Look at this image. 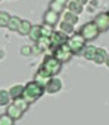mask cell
I'll use <instances>...</instances> for the list:
<instances>
[{
  "instance_id": "obj_15",
  "label": "cell",
  "mask_w": 109,
  "mask_h": 125,
  "mask_svg": "<svg viewBox=\"0 0 109 125\" xmlns=\"http://www.w3.org/2000/svg\"><path fill=\"white\" fill-rule=\"evenodd\" d=\"M20 24H21V19H19L17 16H11L7 28L9 30H12V32H17L19 28H20Z\"/></svg>"
},
{
  "instance_id": "obj_25",
  "label": "cell",
  "mask_w": 109,
  "mask_h": 125,
  "mask_svg": "<svg viewBox=\"0 0 109 125\" xmlns=\"http://www.w3.org/2000/svg\"><path fill=\"white\" fill-rule=\"evenodd\" d=\"M9 17H11V16L7 12H4V11L0 12V26H1V28H7V26H8Z\"/></svg>"
},
{
  "instance_id": "obj_12",
  "label": "cell",
  "mask_w": 109,
  "mask_h": 125,
  "mask_svg": "<svg viewBox=\"0 0 109 125\" xmlns=\"http://www.w3.org/2000/svg\"><path fill=\"white\" fill-rule=\"evenodd\" d=\"M107 54L108 52L103 48H96V53H95V57H93V62L96 65H103L105 62V58H107Z\"/></svg>"
},
{
  "instance_id": "obj_16",
  "label": "cell",
  "mask_w": 109,
  "mask_h": 125,
  "mask_svg": "<svg viewBox=\"0 0 109 125\" xmlns=\"http://www.w3.org/2000/svg\"><path fill=\"white\" fill-rule=\"evenodd\" d=\"M36 46L41 50V52L47 50V49L50 48V37H43V36H41L40 38H38V41L36 42Z\"/></svg>"
},
{
  "instance_id": "obj_2",
  "label": "cell",
  "mask_w": 109,
  "mask_h": 125,
  "mask_svg": "<svg viewBox=\"0 0 109 125\" xmlns=\"http://www.w3.org/2000/svg\"><path fill=\"white\" fill-rule=\"evenodd\" d=\"M41 67H42L50 76H55L60 71V69H62V63H60L54 55H46L45 58H43V62H42V66Z\"/></svg>"
},
{
  "instance_id": "obj_34",
  "label": "cell",
  "mask_w": 109,
  "mask_h": 125,
  "mask_svg": "<svg viewBox=\"0 0 109 125\" xmlns=\"http://www.w3.org/2000/svg\"><path fill=\"white\" fill-rule=\"evenodd\" d=\"M107 15H108V16H109V11H108V12H107Z\"/></svg>"
},
{
  "instance_id": "obj_3",
  "label": "cell",
  "mask_w": 109,
  "mask_h": 125,
  "mask_svg": "<svg viewBox=\"0 0 109 125\" xmlns=\"http://www.w3.org/2000/svg\"><path fill=\"white\" fill-rule=\"evenodd\" d=\"M86 42L87 41L79 34V33H74V34H71V37H69L66 45L69 46V49L71 50L72 54H81L84 46H86Z\"/></svg>"
},
{
  "instance_id": "obj_4",
  "label": "cell",
  "mask_w": 109,
  "mask_h": 125,
  "mask_svg": "<svg viewBox=\"0 0 109 125\" xmlns=\"http://www.w3.org/2000/svg\"><path fill=\"white\" fill-rule=\"evenodd\" d=\"M79 34L83 37L86 41H93V40H96L97 37H99L100 32H99L97 26L95 25V22H93V21H89V22L84 24V25L80 28Z\"/></svg>"
},
{
  "instance_id": "obj_5",
  "label": "cell",
  "mask_w": 109,
  "mask_h": 125,
  "mask_svg": "<svg viewBox=\"0 0 109 125\" xmlns=\"http://www.w3.org/2000/svg\"><path fill=\"white\" fill-rule=\"evenodd\" d=\"M53 55L55 57L60 63H66L71 59L72 53H71V50L69 49V46H67L66 43H63V45L58 46L57 49L53 50Z\"/></svg>"
},
{
  "instance_id": "obj_30",
  "label": "cell",
  "mask_w": 109,
  "mask_h": 125,
  "mask_svg": "<svg viewBox=\"0 0 109 125\" xmlns=\"http://www.w3.org/2000/svg\"><path fill=\"white\" fill-rule=\"evenodd\" d=\"M75 1H78L79 3V4H81V5H86V4H88V3H89V0H75Z\"/></svg>"
},
{
  "instance_id": "obj_1",
  "label": "cell",
  "mask_w": 109,
  "mask_h": 125,
  "mask_svg": "<svg viewBox=\"0 0 109 125\" xmlns=\"http://www.w3.org/2000/svg\"><path fill=\"white\" fill-rule=\"evenodd\" d=\"M43 92H45V88L33 80V82H29V83H26L25 86H24L21 97L26 101V103L33 104L36 100H38L40 97L43 95Z\"/></svg>"
},
{
  "instance_id": "obj_19",
  "label": "cell",
  "mask_w": 109,
  "mask_h": 125,
  "mask_svg": "<svg viewBox=\"0 0 109 125\" xmlns=\"http://www.w3.org/2000/svg\"><path fill=\"white\" fill-rule=\"evenodd\" d=\"M22 90H24V86L21 84H16V86H12L11 88H9L8 94L9 96H11V99H16V97H20L22 94Z\"/></svg>"
},
{
  "instance_id": "obj_33",
  "label": "cell",
  "mask_w": 109,
  "mask_h": 125,
  "mask_svg": "<svg viewBox=\"0 0 109 125\" xmlns=\"http://www.w3.org/2000/svg\"><path fill=\"white\" fill-rule=\"evenodd\" d=\"M1 57H4V53H3V50H0V58Z\"/></svg>"
},
{
  "instance_id": "obj_24",
  "label": "cell",
  "mask_w": 109,
  "mask_h": 125,
  "mask_svg": "<svg viewBox=\"0 0 109 125\" xmlns=\"http://www.w3.org/2000/svg\"><path fill=\"white\" fill-rule=\"evenodd\" d=\"M40 29H41V36H43V37H51L53 32H54L53 26H50V25H47V24L41 25Z\"/></svg>"
},
{
  "instance_id": "obj_11",
  "label": "cell",
  "mask_w": 109,
  "mask_h": 125,
  "mask_svg": "<svg viewBox=\"0 0 109 125\" xmlns=\"http://www.w3.org/2000/svg\"><path fill=\"white\" fill-rule=\"evenodd\" d=\"M5 113L8 115L9 117H12L13 120H19V119H21V116H22L24 112H21V111H20L19 108L15 105V104H8Z\"/></svg>"
},
{
  "instance_id": "obj_27",
  "label": "cell",
  "mask_w": 109,
  "mask_h": 125,
  "mask_svg": "<svg viewBox=\"0 0 109 125\" xmlns=\"http://www.w3.org/2000/svg\"><path fill=\"white\" fill-rule=\"evenodd\" d=\"M13 123H15V120L9 117L7 113L0 116V125H13Z\"/></svg>"
},
{
  "instance_id": "obj_23",
  "label": "cell",
  "mask_w": 109,
  "mask_h": 125,
  "mask_svg": "<svg viewBox=\"0 0 109 125\" xmlns=\"http://www.w3.org/2000/svg\"><path fill=\"white\" fill-rule=\"evenodd\" d=\"M9 100H11V96H9L8 91L0 90V105H7V104H9Z\"/></svg>"
},
{
  "instance_id": "obj_10",
  "label": "cell",
  "mask_w": 109,
  "mask_h": 125,
  "mask_svg": "<svg viewBox=\"0 0 109 125\" xmlns=\"http://www.w3.org/2000/svg\"><path fill=\"white\" fill-rule=\"evenodd\" d=\"M50 76L49 74H47L45 70L42 69V67H40L38 69V71L36 73V76H34V82H37L40 84V86H42L43 88H45V86H46V83H47V80L50 79Z\"/></svg>"
},
{
  "instance_id": "obj_21",
  "label": "cell",
  "mask_w": 109,
  "mask_h": 125,
  "mask_svg": "<svg viewBox=\"0 0 109 125\" xmlns=\"http://www.w3.org/2000/svg\"><path fill=\"white\" fill-rule=\"evenodd\" d=\"M30 28H32L30 21H28V20H21V24H20V28H19L17 32H19L21 36H28Z\"/></svg>"
},
{
  "instance_id": "obj_18",
  "label": "cell",
  "mask_w": 109,
  "mask_h": 125,
  "mask_svg": "<svg viewBox=\"0 0 109 125\" xmlns=\"http://www.w3.org/2000/svg\"><path fill=\"white\" fill-rule=\"evenodd\" d=\"M12 104H15V105L21 111V112H26V111L29 109V105H30V104L26 103V101L24 100L21 96H20V97H16V99H13V103H12Z\"/></svg>"
},
{
  "instance_id": "obj_20",
  "label": "cell",
  "mask_w": 109,
  "mask_h": 125,
  "mask_svg": "<svg viewBox=\"0 0 109 125\" xmlns=\"http://www.w3.org/2000/svg\"><path fill=\"white\" fill-rule=\"evenodd\" d=\"M63 21H67V22H70V24H78V21H79V16L78 15H75V13L72 12H70V11H66L63 13Z\"/></svg>"
},
{
  "instance_id": "obj_6",
  "label": "cell",
  "mask_w": 109,
  "mask_h": 125,
  "mask_svg": "<svg viewBox=\"0 0 109 125\" xmlns=\"http://www.w3.org/2000/svg\"><path fill=\"white\" fill-rule=\"evenodd\" d=\"M67 40H69V34H66V33L60 32V30L59 32H53L51 37H50V48L49 49L53 52V50L57 49L58 46L66 43Z\"/></svg>"
},
{
  "instance_id": "obj_22",
  "label": "cell",
  "mask_w": 109,
  "mask_h": 125,
  "mask_svg": "<svg viewBox=\"0 0 109 125\" xmlns=\"http://www.w3.org/2000/svg\"><path fill=\"white\" fill-rule=\"evenodd\" d=\"M59 28H60V32L66 33V34H74V32H75V25L70 24L67 21H60Z\"/></svg>"
},
{
  "instance_id": "obj_9",
  "label": "cell",
  "mask_w": 109,
  "mask_h": 125,
  "mask_svg": "<svg viewBox=\"0 0 109 125\" xmlns=\"http://www.w3.org/2000/svg\"><path fill=\"white\" fill-rule=\"evenodd\" d=\"M43 24H47L50 26H55L58 24V21H59V13L51 11V9H49V11L45 12V15H43Z\"/></svg>"
},
{
  "instance_id": "obj_32",
  "label": "cell",
  "mask_w": 109,
  "mask_h": 125,
  "mask_svg": "<svg viewBox=\"0 0 109 125\" xmlns=\"http://www.w3.org/2000/svg\"><path fill=\"white\" fill-rule=\"evenodd\" d=\"M105 65H107V67H109V53L107 54V58H105Z\"/></svg>"
},
{
  "instance_id": "obj_29",
  "label": "cell",
  "mask_w": 109,
  "mask_h": 125,
  "mask_svg": "<svg viewBox=\"0 0 109 125\" xmlns=\"http://www.w3.org/2000/svg\"><path fill=\"white\" fill-rule=\"evenodd\" d=\"M57 3H59L60 5H63V7H66L67 5V3H69V0H55Z\"/></svg>"
},
{
  "instance_id": "obj_28",
  "label": "cell",
  "mask_w": 109,
  "mask_h": 125,
  "mask_svg": "<svg viewBox=\"0 0 109 125\" xmlns=\"http://www.w3.org/2000/svg\"><path fill=\"white\" fill-rule=\"evenodd\" d=\"M20 52H21V54H22V55H25V57L30 55V54H32V48H30V46H22Z\"/></svg>"
},
{
  "instance_id": "obj_31",
  "label": "cell",
  "mask_w": 109,
  "mask_h": 125,
  "mask_svg": "<svg viewBox=\"0 0 109 125\" xmlns=\"http://www.w3.org/2000/svg\"><path fill=\"white\" fill-rule=\"evenodd\" d=\"M89 4H91V7H92V8H95V7H96V5L99 4V3H97V0H92V1L89 3Z\"/></svg>"
},
{
  "instance_id": "obj_17",
  "label": "cell",
  "mask_w": 109,
  "mask_h": 125,
  "mask_svg": "<svg viewBox=\"0 0 109 125\" xmlns=\"http://www.w3.org/2000/svg\"><path fill=\"white\" fill-rule=\"evenodd\" d=\"M29 38L32 40L33 42H37L38 41V38L41 37V29H40V25H32V28H30L29 33H28Z\"/></svg>"
},
{
  "instance_id": "obj_26",
  "label": "cell",
  "mask_w": 109,
  "mask_h": 125,
  "mask_svg": "<svg viewBox=\"0 0 109 125\" xmlns=\"http://www.w3.org/2000/svg\"><path fill=\"white\" fill-rule=\"evenodd\" d=\"M49 9H51V11L57 12V13H60L64 9V7L60 5L59 3H57L55 0H51V1H50V4H49Z\"/></svg>"
},
{
  "instance_id": "obj_8",
  "label": "cell",
  "mask_w": 109,
  "mask_h": 125,
  "mask_svg": "<svg viewBox=\"0 0 109 125\" xmlns=\"http://www.w3.org/2000/svg\"><path fill=\"white\" fill-rule=\"evenodd\" d=\"M62 90V80L57 76H51L47 80L46 86H45V92L47 94H57Z\"/></svg>"
},
{
  "instance_id": "obj_7",
  "label": "cell",
  "mask_w": 109,
  "mask_h": 125,
  "mask_svg": "<svg viewBox=\"0 0 109 125\" xmlns=\"http://www.w3.org/2000/svg\"><path fill=\"white\" fill-rule=\"evenodd\" d=\"M95 25L97 26L99 32L103 33V32H108L109 30V16L105 12H101L96 15V17L93 19Z\"/></svg>"
},
{
  "instance_id": "obj_13",
  "label": "cell",
  "mask_w": 109,
  "mask_h": 125,
  "mask_svg": "<svg viewBox=\"0 0 109 125\" xmlns=\"http://www.w3.org/2000/svg\"><path fill=\"white\" fill-rule=\"evenodd\" d=\"M95 53H96V46H92V45H86V46H84V49H83V52H81L83 57L87 61H92V59H93Z\"/></svg>"
},
{
  "instance_id": "obj_14",
  "label": "cell",
  "mask_w": 109,
  "mask_h": 125,
  "mask_svg": "<svg viewBox=\"0 0 109 125\" xmlns=\"http://www.w3.org/2000/svg\"><path fill=\"white\" fill-rule=\"evenodd\" d=\"M67 8H69L70 12H72V13H75V15H78V16L83 12V5L79 4L78 1H75V0H71V1L67 3Z\"/></svg>"
}]
</instances>
